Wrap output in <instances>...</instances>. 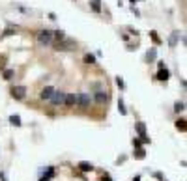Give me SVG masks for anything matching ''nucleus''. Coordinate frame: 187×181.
Instances as JSON below:
<instances>
[{
    "mask_svg": "<svg viewBox=\"0 0 187 181\" xmlns=\"http://www.w3.org/2000/svg\"><path fill=\"white\" fill-rule=\"evenodd\" d=\"M38 43L41 47H49L52 43V32L51 30H39L38 32Z\"/></svg>",
    "mask_w": 187,
    "mask_h": 181,
    "instance_id": "obj_1",
    "label": "nucleus"
},
{
    "mask_svg": "<svg viewBox=\"0 0 187 181\" xmlns=\"http://www.w3.org/2000/svg\"><path fill=\"white\" fill-rule=\"evenodd\" d=\"M90 103H92V97H90L86 92L77 93V105H79L81 108H88V107H90Z\"/></svg>",
    "mask_w": 187,
    "mask_h": 181,
    "instance_id": "obj_2",
    "label": "nucleus"
},
{
    "mask_svg": "<svg viewBox=\"0 0 187 181\" xmlns=\"http://www.w3.org/2000/svg\"><path fill=\"white\" fill-rule=\"evenodd\" d=\"M64 97H66V92H62V90H54V93L51 97V103L54 107H60V105H64Z\"/></svg>",
    "mask_w": 187,
    "mask_h": 181,
    "instance_id": "obj_3",
    "label": "nucleus"
},
{
    "mask_svg": "<svg viewBox=\"0 0 187 181\" xmlns=\"http://www.w3.org/2000/svg\"><path fill=\"white\" fill-rule=\"evenodd\" d=\"M11 97L17 99V101H23L26 97V88L24 86H13L11 88Z\"/></svg>",
    "mask_w": 187,
    "mask_h": 181,
    "instance_id": "obj_4",
    "label": "nucleus"
},
{
    "mask_svg": "<svg viewBox=\"0 0 187 181\" xmlns=\"http://www.w3.org/2000/svg\"><path fill=\"white\" fill-rule=\"evenodd\" d=\"M135 127H137V133H138V136L142 138V142H150V138H148V135H146V125H144L142 121H138V123L135 125Z\"/></svg>",
    "mask_w": 187,
    "mask_h": 181,
    "instance_id": "obj_5",
    "label": "nucleus"
},
{
    "mask_svg": "<svg viewBox=\"0 0 187 181\" xmlns=\"http://www.w3.org/2000/svg\"><path fill=\"white\" fill-rule=\"evenodd\" d=\"M155 79H157V80H161V82H167V80L170 79V71H169L167 67H161V69H159V71H157Z\"/></svg>",
    "mask_w": 187,
    "mask_h": 181,
    "instance_id": "obj_6",
    "label": "nucleus"
},
{
    "mask_svg": "<svg viewBox=\"0 0 187 181\" xmlns=\"http://www.w3.org/2000/svg\"><path fill=\"white\" fill-rule=\"evenodd\" d=\"M52 93H54V88H52V86H45L43 90H41L39 97H41V99H43V101H49L51 97H52Z\"/></svg>",
    "mask_w": 187,
    "mask_h": 181,
    "instance_id": "obj_7",
    "label": "nucleus"
},
{
    "mask_svg": "<svg viewBox=\"0 0 187 181\" xmlns=\"http://www.w3.org/2000/svg\"><path fill=\"white\" fill-rule=\"evenodd\" d=\"M75 105H77V95H75V93H66L64 107H75Z\"/></svg>",
    "mask_w": 187,
    "mask_h": 181,
    "instance_id": "obj_8",
    "label": "nucleus"
},
{
    "mask_svg": "<svg viewBox=\"0 0 187 181\" xmlns=\"http://www.w3.org/2000/svg\"><path fill=\"white\" fill-rule=\"evenodd\" d=\"M95 103H98V105H105L107 103V93L103 92V90H98V92H95Z\"/></svg>",
    "mask_w": 187,
    "mask_h": 181,
    "instance_id": "obj_9",
    "label": "nucleus"
},
{
    "mask_svg": "<svg viewBox=\"0 0 187 181\" xmlns=\"http://www.w3.org/2000/svg\"><path fill=\"white\" fill-rule=\"evenodd\" d=\"M77 166H79V170H81V172H92V170H94V164H92V163H88V161H81Z\"/></svg>",
    "mask_w": 187,
    "mask_h": 181,
    "instance_id": "obj_10",
    "label": "nucleus"
},
{
    "mask_svg": "<svg viewBox=\"0 0 187 181\" xmlns=\"http://www.w3.org/2000/svg\"><path fill=\"white\" fill-rule=\"evenodd\" d=\"M13 75H15V71H13V69H4V71H2V79H4V80H11Z\"/></svg>",
    "mask_w": 187,
    "mask_h": 181,
    "instance_id": "obj_11",
    "label": "nucleus"
},
{
    "mask_svg": "<svg viewBox=\"0 0 187 181\" xmlns=\"http://www.w3.org/2000/svg\"><path fill=\"white\" fill-rule=\"evenodd\" d=\"M155 56H157V51H155V47H152L150 51L146 52V60H148V64H150L152 60H155Z\"/></svg>",
    "mask_w": 187,
    "mask_h": 181,
    "instance_id": "obj_12",
    "label": "nucleus"
},
{
    "mask_svg": "<svg viewBox=\"0 0 187 181\" xmlns=\"http://www.w3.org/2000/svg\"><path fill=\"white\" fill-rule=\"evenodd\" d=\"M176 129L182 131V133H185V118H180V120H176Z\"/></svg>",
    "mask_w": 187,
    "mask_h": 181,
    "instance_id": "obj_13",
    "label": "nucleus"
},
{
    "mask_svg": "<svg viewBox=\"0 0 187 181\" xmlns=\"http://www.w3.org/2000/svg\"><path fill=\"white\" fill-rule=\"evenodd\" d=\"M10 123H11V125H15V127H21V116L11 114V116H10Z\"/></svg>",
    "mask_w": 187,
    "mask_h": 181,
    "instance_id": "obj_14",
    "label": "nucleus"
},
{
    "mask_svg": "<svg viewBox=\"0 0 187 181\" xmlns=\"http://www.w3.org/2000/svg\"><path fill=\"white\" fill-rule=\"evenodd\" d=\"M52 39L64 41V39H66V34H64V30H56V32H52Z\"/></svg>",
    "mask_w": 187,
    "mask_h": 181,
    "instance_id": "obj_15",
    "label": "nucleus"
},
{
    "mask_svg": "<svg viewBox=\"0 0 187 181\" xmlns=\"http://www.w3.org/2000/svg\"><path fill=\"white\" fill-rule=\"evenodd\" d=\"M92 10L95 11V13H101V0H92Z\"/></svg>",
    "mask_w": 187,
    "mask_h": 181,
    "instance_id": "obj_16",
    "label": "nucleus"
},
{
    "mask_svg": "<svg viewBox=\"0 0 187 181\" xmlns=\"http://www.w3.org/2000/svg\"><path fill=\"white\" fill-rule=\"evenodd\" d=\"M84 64H90V65H94L95 64V56H94V54H84Z\"/></svg>",
    "mask_w": 187,
    "mask_h": 181,
    "instance_id": "obj_17",
    "label": "nucleus"
},
{
    "mask_svg": "<svg viewBox=\"0 0 187 181\" xmlns=\"http://www.w3.org/2000/svg\"><path fill=\"white\" fill-rule=\"evenodd\" d=\"M144 157H146L144 149H142V148H137V151H135V159H144Z\"/></svg>",
    "mask_w": 187,
    "mask_h": 181,
    "instance_id": "obj_18",
    "label": "nucleus"
},
{
    "mask_svg": "<svg viewBox=\"0 0 187 181\" xmlns=\"http://www.w3.org/2000/svg\"><path fill=\"white\" fill-rule=\"evenodd\" d=\"M178 43V32H172V36H170V47H176Z\"/></svg>",
    "mask_w": 187,
    "mask_h": 181,
    "instance_id": "obj_19",
    "label": "nucleus"
},
{
    "mask_svg": "<svg viewBox=\"0 0 187 181\" xmlns=\"http://www.w3.org/2000/svg\"><path fill=\"white\" fill-rule=\"evenodd\" d=\"M118 110H120V114H122V116H126V114H127V110H126V107H123V101H122V99L118 101Z\"/></svg>",
    "mask_w": 187,
    "mask_h": 181,
    "instance_id": "obj_20",
    "label": "nucleus"
},
{
    "mask_svg": "<svg viewBox=\"0 0 187 181\" xmlns=\"http://www.w3.org/2000/svg\"><path fill=\"white\" fill-rule=\"evenodd\" d=\"M183 108H185V105H183L182 101H178L176 105H174V110H176V112H183Z\"/></svg>",
    "mask_w": 187,
    "mask_h": 181,
    "instance_id": "obj_21",
    "label": "nucleus"
},
{
    "mask_svg": "<svg viewBox=\"0 0 187 181\" xmlns=\"http://www.w3.org/2000/svg\"><path fill=\"white\" fill-rule=\"evenodd\" d=\"M150 38H152V39H154V41H155V43H157V45H161V39H159V36H157V34H155V32H150Z\"/></svg>",
    "mask_w": 187,
    "mask_h": 181,
    "instance_id": "obj_22",
    "label": "nucleus"
},
{
    "mask_svg": "<svg viewBox=\"0 0 187 181\" xmlns=\"http://www.w3.org/2000/svg\"><path fill=\"white\" fill-rule=\"evenodd\" d=\"M0 69H6V54H0Z\"/></svg>",
    "mask_w": 187,
    "mask_h": 181,
    "instance_id": "obj_23",
    "label": "nucleus"
},
{
    "mask_svg": "<svg viewBox=\"0 0 187 181\" xmlns=\"http://www.w3.org/2000/svg\"><path fill=\"white\" fill-rule=\"evenodd\" d=\"M116 84H118L120 88H126V84H123V80H122V77H116Z\"/></svg>",
    "mask_w": 187,
    "mask_h": 181,
    "instance_id": "obj_24",
    "label": "nucleus"
},
{
    "mask_svg": "<svg viewBox=\"0 0 187 181\" xmlns=\"http://www.w3.org/2000/svg\"><path fill=\"white\" fill-rule=\"evenodd\" d=\"M133 146L135 148H140V140H138V138H133Z\"/></svg>",
    "mask_w": 187,
    "mask_h": 181,
    "instance_id": "obj_25",
    "label": "nucleus"
},
{
    "mask_svg": "<svg viewBox=\"0 0 187 181\" xmlns=\"http://www.w3.org/2000/svg\"><path fill=\"white\" fill-rule=\"evenodd\" d=\"M11 34H15V30H13V28H8V30L4 32V36H11Z\"/></svg>",
    "mask_w": 187,
    "mask_h": 181,
    "instance_id": "obj_26",
    "label": "nucleus"
},
{
    "mask_svg": "<svg viewBox=\"0 0 187 181\" xmlns=\"http://www.w3.org/2000/svg\"><path fill=\"white\" fill-rule=\"evenodd\" d=\"M101 181H112V177H110V176H107V174H105V176L101 177Z\"/></svg>",
    "mask_w": 187,
    "mask_h": 181,
    "instance_id": "obj_27",
    "label": "nucleus"
},
{
    "mask_svg": "<svg viewBox=\"0 0 187 181\" xmlns=\"http://www.w3.org/2000/svg\"><path fill=\"white\" fill-rule=\"evenodd\" d=\"M133 181H140V176H137V177H133Z\"/></svg>",
    "mask_w": 187,
    "mask_h": 181,
    "instance_id": "obj_28",
    "label": "nucleus"
},
{
    "mask_svg": "<svg viewBox=\"0 0 187 181\" xmlns=\"http://www.w3.org/2000/svg\"><path fill=\"white\" fill-rule=\"evenodd\" d=\"M129 2H131V4H133V6H135V2H137V0H129Z\"/></svg>",
    "mask_w": 187,
    "mask_h": 181,
    "instance_id": "obj_29",
    "label": "nucleus"
}]
</instances>
